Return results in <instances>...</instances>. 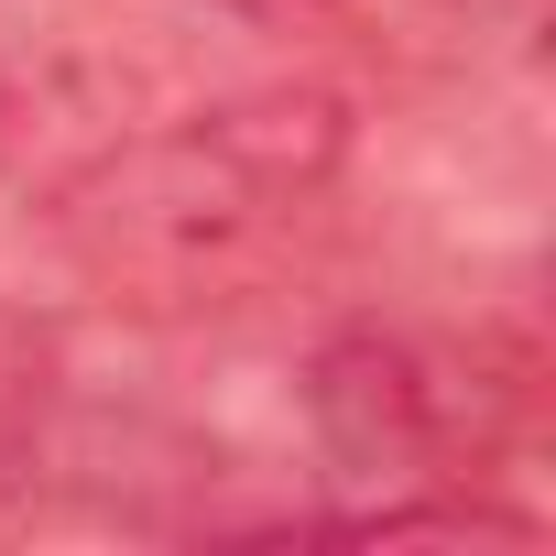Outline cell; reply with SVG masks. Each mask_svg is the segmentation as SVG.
<instances>
[{"mask_svg": "<svg viewBox=\"0 0 556 556\" xmlns=\"http://www.w3.org/2000/svg\"><path fill=\"white\" fill-rule=\"evenodd\" d=\"M218 12H240V23H273V34H295V23L339 12V0H218Z\"/></svg>", "mask_w": 556, "mask_h": 556, "instance_id": "cell-3", "label": "cell"}, {"mask_svg": "<svg viewBox=\"0 0 556 556\" xmlns=\"http://www.w3.org/2000/svg\"><path fill=\"white\" fill-rule=\"evenodd\" d=\"M328 186H339V110L262 99L110 153L66 229L131 306H229L295 251V218H317Z\"/></svg>", "mask_w": 556, "mask_h": 556, "instance_id": "cell-1", "label": "cell"}, {"mask_svg": "<svg viewBox=\"0 0 556 556\" xmlns=\"http://www.w3.org/2000/svg\"><path fill=\"white\" fill-rule=\"evenodd\" d=\"M317 447L339 480H382V502L469 480V458L502 447L513 426V382L480 371V350L447 339H404V328H350L317 350Z\"/></svg>", "mask_w": 556, "mask_h": 556, "instance_id": "cell-2", "label": "cell"}]
</instances>
